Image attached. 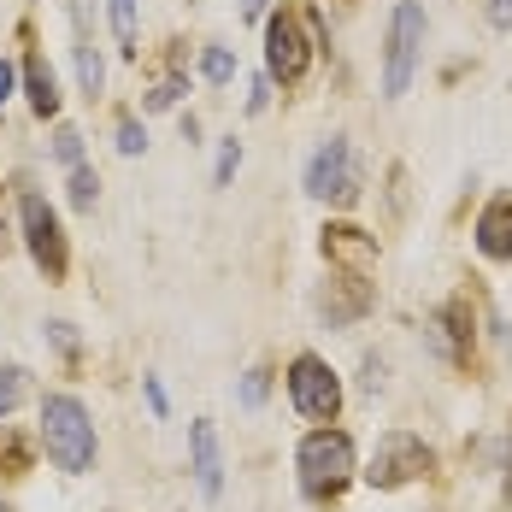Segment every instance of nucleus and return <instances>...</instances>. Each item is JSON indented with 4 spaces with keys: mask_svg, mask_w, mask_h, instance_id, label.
Returning a JSON list of instances; mask_svg holds the SVG:
<instances>
[{
    "mask_svg": "<svg viewBox=\"0 0 512 512\" xmlns=\"http://www.w3.org/2000/svg\"><path fill=\"white\" fill-rule=\"evenodd\" d=\"M42 448H48V460L65 471V477H83L95 454H101V442H95V418L89 407L77 401V395H48L42 401Z\"/></svg>",
    "mask_w": 512,
    "mask_h": 512,
    "instance_id": "nucleus-1",
    "label": "nucleus"
},
{
    "mask_svg": "<svg viewBox=\"0 0 512 512\" xmlns=\"http://www.w3.org/2000/svg\"><path fill=\"white\" fill-rule=\"evenodd\" d=\"M295 471H301V489L318 495V501H324V495H342V489L359 477L354 436H348V430H312V436H301Z\"/></svg>",
    "mask_w": 512,
    "mask_h": 512,
    "instance_id": "nucleus-2",
    "label": "nucleus"
},
{
    "mask_svg": "<svg viewBox=\"0 0 512 512\" xmlns=\"http://www.w3.org/2000/svg\"><path fill=\"white\" fill-rule=\"evenodd\" d=\"M418 53H424V6H418V0H395L389 36H383V95H389V101H401L412 89Z\"/></svg>",
    "mask_w": 512,
    "mask_h": 512,
    "instance_id": "nucleus-3",
    "label": "nucleus"
},
{
    "mask_svg": "<svg viewBox=\"0 0 512 512\" xmlns=\"http://www.w3.org/2000/svg\"><path fill=\"white\" fill-rule=\"evenodd\" d=\"M18 224H24V248L36 259V271L59 283L65 271H71V242H65V224H59V212H53L42 195H24L18 201Z\"/></svg>",
    "mask_w": 512,
    "mask_h": 512,
    "instance_id": "nucleus-4",
    "label": "nucleus"
},
{
    "mask_svg": "<svg viewBox=\"0 0 512 512\" xmlns=\"http://www.w3.org/2000/svg\"><path fill=\"white\" fill-rule=\"evenodd\" d=\"M289 401H295V412L301 418H312V424H330L336 412H342V383H336V371L324 365L318 354H295L289 359Z\"/></svg>",
    "mask_w": 512,
    "mask_h": 512,
    "instance_id": "nucleus-5",
    "label": "nucleus"
},
{
    "mask_svg": "<svg viewBox=\"0 0 512 512\" xmlns=\"http://www.w3.org/2000/svg\"><path fill=\"white\" fill-rule=\"evenodd\" d=\"M307 195L330 206H354L359 201V165H354V142L330 136L318 154L307 159Z\"/></svg>",
    "mask_w": 512,
    "mask_h": 512,
    "instance_id": "nucleus-6",
    "label": "nucleus"
},
{
    "mask_svg": "<svg viewBox=\"0 0 512 512\" xmlns=\"http://www.w3.org/2000/svg\"><path fill=\"white\" fill-rule=\"evenodd\" d=\"M424 471H430V448H424V436H412V430H389L359 477H365L371 489H407V483H418Z\"/></svg>",
    "mask_w": 512,
    "mask_h": 512,
    "instance_id": "nucleus-7",
    "label": "nucleus"
},
{
    "mask_svg": "<svg viewBox=\"0 0 512 512\" xmlns=\"http://www.w3.org/2000/svg\"><path fill=\"white\" fill-rule=\"evenodd\" d=\"M307 65H312V42H307V30H301V18L289 6L271 12L265 18V77L289 89V83L307 77Z\"/></svg>",
    "mask_w": 512,
    "mask_h": 512,
    "instance_id": "nucleus-8",
    "label": "nucleus"
},
{
    "mask_svg": "<svg viewBox=\"0 0 512 512\" xmlns=\"http://www.w3.org/2000/svg\"><path fill=\"white\" fill-rule=\"evenodd\" d=\"M189 471H195L201 501H218L224 495V448H218V424L212 418H195L189 424Z\"/></svg>",
    "mask_w": 512,
    "mask_h": 512,
    "instance_id": "nucleus-9",
    "label": "nucleus"
},
{
    "mask_svg": "<svg viewBox=\"0 0 512 512\" xmlns=\"http://www.w3.org/2000/svg\"><path fill=\"white\" fill-rule=\"evenodd\" d=\"M324 259L336 265V271H371L377 265V242L359 230V224H324Z\"/></svg>",
    "mask_w": 512,
    "mask_h": 512,
    "instance_id": "nucleus-10",
    "label": "nucleus"
},
{
    "mask_svg": "<svg viewBox=\"0 0 512 512\" xmlns=\"http://www.w3.org/2000/svg\"><path fill=\"white\" fill-rule=\"evenodd\" d=\"M365 307H371V283H365L359 271H336V277H330V289L318 295V312H324L330 324H354Z\"/></svg>",
    "mask_w": 512,
    "mask_h": 512,
    "instance_id": "nucleus-11",
    "label": "nucleus"
},
{
    "mask_svg": "<svg viewBox=\"0 0 512 512\" xmlns=\"http://www.w3.org/2000/svg\"><path fill=\"white\" fill-rule=\"evenodd\" d=\"M477 254L495 259V265H507L512 259V195H501V201H489L483 212H477Z\"/></svg>",
    "mask_w": 512,
    "mask_h": 512,
    "instance_id": "nucleus-12",
    "label": "nucleus"
},
{
    "mask_svg": "<svg viewBox=\"0 0 512 512\" xmlns=\"http://www.w3.org/2000/svg\"><path fill=\"white\" fill-rule=\"evenodd\" d=\"M71 24H77V77H83V95L95 101L106 89V65H101L95 36H89V0H71Z\"/></svg>",
    "mask_w": 512,
    "mask_h": 512,
    "instance_id": "nucleus-13",
    "label": "nucleus"
},
{
    "mask_svg": "<svg viewBox=\"0 0 512 512\" xmlns=\"http://www.w3.org/2000/svg\"><path fill=\"white\" fill-rule=\"evenodd\" d=\"M436 348L448 359L471 354V301H448V307L436 312Z\"/></svg>",
    "mask_w": 512,
    "mask_h": 512,
    "instance_id": "nucleus-14",
    "label": "nucleus"
},
{
    "mask_svg": "<svg viewBox=\"0 0 512 512\" xmlns=\"http://www.w3.org/2000/svg\"><path fill=\"white\" fill-rule=\"evenodd\" d=\"M24 95H30V112H36V118H53V112H59V77H53V65L42 53L24 59Z\"/></svg>",
    "mask_w": 512,
    "mask_h": 512,
    "instance_id": "nucleus-15",
    "label": "nucleus"
},
{
    "mask_svg": "<svg viewBox=\"0 0 512 512\" xmlns=\"http://www.w3.org/2000/svg\"><path fill=\"white\" fill-rule=\"evenodd\" d=\"M106 12H112V36H118V53H130L136 59V0H106Z\"/></svg>",
    "mask_w": 512,
    "mask_h": 512,
    "instance_id": "nucleus-16",
    "label": "nucleus"
},
{
    "mask_svg": "<svg viewBox=\"0 0 512 512\" xmlns=\"http://www.w3.org/2000/svg\"><path fill=\"white\" fill-rule=\"evenodd\" d=\"M95 195H101V177H95L89 165H71V206H77V212H89Z\"/></svg>",
    "mask_w": 512,
    "mask_h": 512,
    "instance_id": "nucleus-17",
    "label": "nucleus"
},
{
    "mask_svg": "<svg viewBox=\"0 0 512 512\" xmlns=\"http://www.w3.org/2000/svg\"><path fill=\"white\" fill-rule=\"evenodd\" d=\"M30 471V442L24 436H6L0 442V477H24Z\"/></svg>",
    "mask_w": 512,
    "mask_h": 512,
    "instance_id": "nucleus-18",
    "label": "nucleus"
},
{
    "mask_svg": "<svg viewBox=\"0 0 512 512\" xmlns=\"http://www.w3.org/2000/svg\"><path fill=\"white\" fill-rule=\"evenodd\" d=\"M53 159H59L65 171H71V165H83V136H77L71 124H59V130H53Z\"/></svg>",
    "mask_w": 512,
    "mask_h": 512,
    "instance_id": "nucleus-19",
    "label": "nucleus"
},
{
    "mask_svg": "<svg viewBox=\"0 0 512 512\" xmlns=\"http://www.w3.org/2000/svg\"><path fill=\"white\" fill-rule=\"evenodd\" d=\"M201 71H206V83H230V77H236V59H230V48H206L201 53Z\"/></svg>",
    "mask_w": 512,
    "mask_h": 512,
    "instance_id": "nucleus-20",
    "label": "nucleus"
},
{
    "mask_svg": "<svg viewBox=\"0 0 512 512\" xmlns=\"http://www.w3.org/2000/svg\"><path fill=\"white\" fill-rule=\"evenodd\" d=\"M177 95H183V77H165L159 89H148V101H142V112H171V106H177Z\"/></svg>",
    "mask_w": 512,
    "mask_h": 512,
    "instance_id": "nucleus-21",
    "label": "nucleus"
},
{
    "mask_svg": "<svg viewBox=\"0 0 512 512\" xmlns=\"http://www.w3.org/2000/svg\"><path fill=\"white\" fill-rule=\"evenodd\" d=\"M142 148H148V136H142V124H136V118H118V154H124V159H136Z\"/></svg>",
    "mask_w": 512,
    "mask_h": 512,
    "instance_id": "nucleus-22",
    "label": "nucleus"
},
{
    "mask_svg": "<svg viewBox=\"0 0 512 512\" xmlns=\"http://www.w3.org/2000/svg\"><path fill=\"white\" fill-rule=\"evenodd\" d=\"M236 165H242V142H236V136H230V142H224V148H218V171H212V177H218V189H224V183H230V177H236Z\"/></svg>",
    "mask_w": 512,
    "mask_h": 512,
    "instance_id": "nucleus-23",
    "label": "nucleus"
},
{
    "mask_svg": "<svg viewBox=\"0 0 512 512\" xmlns=\"http://www.w3.org/2000/svg\"><path fill=\"white\" fill-rule=\"evenodd\" d=\"M242 401H248V407H259V401H265V371H248V383H242Z\"/></svg>",
    "mask_w": 512,
    "mask_h": 512,
    "instance_id": "nucleus-24",
    "label": "nucleus"
},
{
    "mask_svg": "<svg viewBox=\"0 0 512 512\" xmlns=\"http://www.w3.org/2000/svg\"><path fill=\"white\" fill-rule=\"evenodd\" d=\"M489 24H495V30H512V0H495V6H489Z\"/></svg>",
    "mask_w": 512,
    "mask_h": 512,
    "instance_id": "nucleus-25",
    "label": "nucleus"
},
{
    "mask_svg": "<svg viewBox=\"0 0 512 512\" xmlns=\"http://www.w3.org/2000/svg\"><path fill=\"white\" fill-rule=\"evenodd\" d=\"M12 89H18V71H12V65H6V59H0V106L12 101Z\"/></svg>",
    "mask_w": 512,
    "mask_h": 512,
    "instance_id": "nucleus-26",
    "label": "nucleus"
},
{
    "mask_svg": "<svg viewBox=\"0 0 512 512\" xmlns=\"http://www.w3.org/2000/svg\"><path fill=\"white\" fill-rule=\"evenodd\" d=\"M48 336L65 348V354H77V336H71V324H48Z\"/></svg>",
    "mask_w": 512,
    "mask_h": 512,
    "instance_id": "nucleus-27",
    "label": "nucleus"
},
{
    "mask_svg": "<svg viewBox=\"0 0 512 512\" xmlns=\"http://www.w3.org/2000/svg\"><path fill=\"white\" fill-rule=\"evenodd\" d=\"M265 89H271V77H254V83H248V112L265 106Z\"/></svg>",
    "mask_w": 512,
    "mask_h": 512,
    "instance_id": "nucleus-28",
    "label": "nucleus"
},
{
    "mask_svg": "<svg viewBox=\"0 0 512 512\" xmlns=\"http://www.w3.org/2000/svg\"><path fill=\"white\" fill-rule=\"evenodd\" d=\"M148 407L165 412V389H159V377H148Z\"/></svg>",
    "mask_w": 512,
    "mask_h": 512,
    "instance_id": "nucleus-29",
    "label": "nucleus"
},
{
    "mask_svg": "<svg viewBox=\"0 0 512 512\" xmlns=\"http://www.w3.org/2000/svg\"><path fill=\"white\" fill-rule=\"evenodd\" d=\"M265 12V0H242V18H259Z\"/></svg>",
    "mask_w": 512,
    "mask_h": 512,
    "instance_id": "nucleus-30",
    "label": "nucleus"
},
{
    "mask_svg": "<svg viewBox=\"0 0 512 512\" xmlns=\"http://www.w3.org/2000/svg\"><path fill=\"white\" fill-rule=\"evenodd\" d=\"M0 254H6V218H0Z\"/></svg>",
    "mask_w": 512,
    "mask_h": 512,
    "instance_id": "nucleus-31",
    "label": "nucleus"
},
{
    "mask_svg": "<svg viewBox=\"0 0 512 512\" xmlns=\"http://www.w3.org/2000/svg\"><path fill=\"white\" fill-rule=\"evenodd\" d=\"M0 512H12V507H0Z\"/></svg>",
    "mask_w": 512,
    "mask_h": 512,
    "instance_id": "nucleus-32",
    "label": "nucleus"
}]
</instances>
